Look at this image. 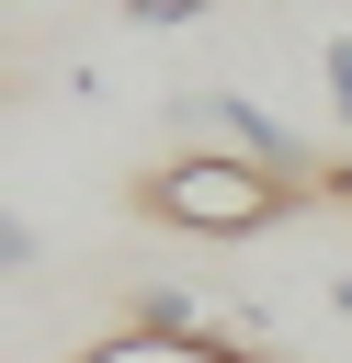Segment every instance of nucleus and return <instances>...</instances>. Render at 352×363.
Instances as JSON below:
<instances>
[{
  "mask_svg": "<svg viewBox=\"0 0 352 363\" xmlns=\"http://www.w3.org/2000/svg\"><path fill=\"white\" fill-rule=\"evenodd\" d=\"M125 329H136V340H216L204 295H182V284H136V295H125Z\"/></svg>",
  "mask_w": 352,
  "mask_h": 363,
  "instance_id": "nucleus-3",
  "label": "nucleus"
},
{
  "mask_svg": "<svg viewBox=\"0 0 352 363\" xmlns=\"http://www.w3.org/2000/svg\"><path fill=\"white\" fill-rule=\"evenodd\" d=\"M318 91H329V113L352 125V34H318Z\"/></svg>",
  "mask_w": 352,
  "mask_h": 363,
  "instance_id": "nucleus-5",
  "label": "nucleus"
},
{
  "mask_svg": "<svg viewBox=\"0 0 352 363\" xmlns=\"http://www.w3.org/2000/svg\"><path fill=\"white\" fill-rule=\"evenodd\" d=\"M295 204H307V182H284V170H261V159H227V147H193V159H170V170L148 182V216L182 227V238H261V227H284Z\"/></svg>",
  "mask_w": 352,
  "mask_h": 363,
  "instance_id": "nucleus-1",
  "label": "nucleus"
},
{
  "mask_svg": "<svg viewBox=\"0 0 352 363\" xmlns=\"http://www.w3.org/2000/svg\"><path fill=\"white\" fill-rule=\"evenodd\" d=\"M204 0H125V23H148V34H170V23H193Z\"/></svg>",
  "mask_w": 352,
  "mask_h": 363,
  "instance_id": "nucleus-6",
  "label": "nucleus"
},
{
  "mask_svg": "<svg viewBox=\"0 0 352 363\" xmlns=\"http://www.w3.org/2000/svg\"><path fill=\"white\" fill-rule=\"evenodd\" d=\"M182 125H193L204 147H227V159H261V170L307 182V136H295V125H273L250 91H182Z\"/></svg>",
  "mask_w": 352,
  "mask_h": 363,
  "instance_id": "nucleus-2",
  "label": "nucleus"
},
{
  "mask_svg": "<svg viewBox=\"0 0 352 363\" xmlns=\"http://www.w3.org/2000/svg\"><path fill=\"white\" fill-rule=\"evenodd\" d=\"M79 363H250V352H227V340H102V352H79Z\"/></svg>",
  "mask_w": 352,
  "mask_h": 363,
  "instance_id": "nucleus-4",
  "label": "nucleus"
}]
</instances>
